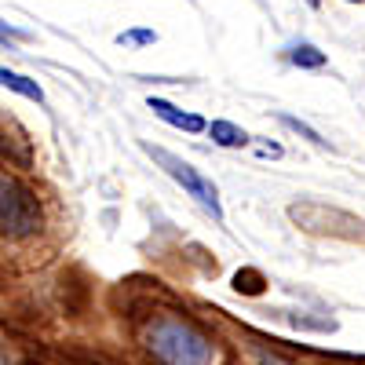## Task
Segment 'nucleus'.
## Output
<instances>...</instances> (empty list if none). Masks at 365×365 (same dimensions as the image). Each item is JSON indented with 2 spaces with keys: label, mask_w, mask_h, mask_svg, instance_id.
Masks as SVG:
<instances>
[{
  "label": "nucleus",
  "mask_w": 365,
  "mask_h": 365,
  "mask_svg": "<svg viewBox=\"0 0 365 365\" xmlns=\"http://www.w3.org/2000/svg\"><path fill=\"white\" fill-rule=\"evenodd\" d=\"M146 347L161 365H227L223 347L194 322L161 314L146 329Z\"/></svg>",
  "instance_id": "obj_1"
},
{
  "label": "nucleus",
  "mask_w": 365,
  "mask_h": 365,
  "mask_svg": "<svg viewBox=\"0 0 365 365\" xmlns=\"http://www.w3.org/2000/svg\"><path fill=\"white\" fill-rule=\"evenodd\" d=\"M41 223H44V212L37 194L22 187L19 179L0 175V237H11V241L34 237Z\"/></svg>",
  "instance_id": "obj_2"
},
{
  "label": "nucleus",
  "mask_w": 365,
  "mask_h": 365,
  "mask_svg": "<svg viewBox=\"0 0 365 365\" xmlns=\"http://www.w3.org/2000/svg\"><path fill=\"white\" fill-rule=\"evenodd\" d=\"M143 150H146V154L150 158H154L161 168H165V175H172L175 182H179V187L182 190H187L205 212H208V216L212 220H216V223H223V201H220V190H216V182H212V179H205L190 161H182V158H175L172 154V150H165V146H154V143H143Z\"/></svg>",
  "instance_id": "obj_3"
},
{
  "label": "nucleus",
  "mask_w": 365,
  "mask_h": 365,
  "mask_svg": "<svg viewBox=\"0 0 365 365\" xmlns=\"http://www.w3.org/2000/svg\"><path fill=\"white\" fill-rule=\"evenodd\" d=\"M150 110H154L165 125H172V128H182V132H205L208 125L197 117V113H187V110H179V106H172L168 99H150Z\"/></svg>",
  "instance_id": "obj_4"
},
{
  "label": "nucleus",
  "mask_w": 365,
  "mask_h": 365,
  "mask_svg": "<svg viewBox=\"0 0 365 365\" xmlns=\"http://www.w3.org/2000/svg\"><path fill=\"white\" fill-rule=\"evenodd\" d=\"M0 84H4L8 91H15V96L29 99V103H44V88L34 77H22V73H15L8 66H0Z\"/></svg>",
  "instance_id": "obj_5"
},
{
  "label": "nucleus",
  "mask_w": 365,
  "mask_h": 365,
  "mask_svg": "<svg viewBox=\"0 0 365 365\" xmlns=\"http://www.w3.org/2000/svg\"><path fill=\"white\" fill-rule=\"evenodd\" d=\"M208 135H212V143H216V146H227V150H237V146L249 143V132L237 128L234 120H212Z\"/></svg>",
  "instance_id": "obj_6"
},
{
  "label": "nucleus",
  "mask_w": 365,
  "mask_h": 365,
  "mask_svg": "<svg viewBox=\"0 0 365 365\" xmlns=\"http://www.w3.org/2000/svg\"><path fill=\"white\" fill-rule=\"evenodd\" d=\"M289 58H292V63H296L299 70H322V66L329 63V58H325V51H318L314 44H296Z\"/></svg>",
  "instance_id": "obj_7"
},
{
  "label": "nucleus",
  "mask_w": 365,
  "mask_h": 365,
  "mask_svg": "<svg viewBox=\"0 0 365 365\" xmlns=\"http://www.w3.org/2000/svg\"><path fill=\"white\" fill-rule=\"evenodd\" d=\"M234 289L237 292H249V296L263 292V274L259 270H237L234 274Z\"/></svg>",
  "instance_id": "obj_8"
},
{
  "label": "nucleus",
  "mask_w": 365,
  "mask_h": 365,
  "mask_svg": "<svg viewBox=\"0 0 365 365\" xmlns=\"http://www.w3.org/2000/svg\"><path fill=\"white\" fill-rule=\"evenodd\" d=\"M282 125H285V128H292V132H299V135L307 139V143H314V146H322V150H325V139H322V135H318L311 125H303L299 117H289V113H282Z\"/></svg>",
  "instance_id": "obj_9"
},
{
  "label": "nucleus",
  "mask_w": 365,
  "mask_h": 365,
  "mask_svg": "<svg viewBox=\"0 0 365 365\" xmlns=\"http://www.w3.org/2000/svg\"><path fill=\"white\" fill-rule=\"evenodd\" d=\"M158 34L154 29H125V34H117V44H135V48H146V44H154Z\"/></svg>",
  "instance_id": "obj_10"
},
{
  "label": "nucleus",
  "mask_w": 365,
  "mask_h": 365,
  "mask_svg": "<svg viewBox=\"0 0 365 365\" xmlns=\"http://www.w3.org/2000/svg\"><path fill=\"white\" fill-rule=\"evenodd\" d=\"M259 158H282V146L278 143H263L259 146Z\"/></svg>",
  "instance_id": "obj_11"
},
{
  "label": "nucleus",
  "mask_w": 365,
  "mask_h": 365,
  "mask_svg": "<svg viewBox=\"0 0 365 365\" xmlns=\"http://www.w3.org/2000/svg\"><path fill=\"white\" fill-rule=\"evenodd\" d=\"M347 4H365V0H347Z\"/></svg>",
  "instance_id": "obj_12"
},
{
  "label": "nucleus",
  "mask_w": 365,
  "mask_h": 365,
  "mask_svg": "<svg viewBox=\"0 0 365 365\" xmlns=\"http://www.w3.org/2000/svg\"><path fill=\"white\" fill-rule=\"evenodd\" d=\"M307 4H318V0H307Z\"/></svg>",
  "instance_id": "obj_13"
},
{
  "label": "nucleus",
  "mask_w": 365,
  "mask_h": 365,
  "mask_svg": "<svg viewBox=\"0 0 365 365\" xmlns=\"http://www.w3.org/2000/svg\"><path fill=\"white\" fill-rule=\"evenodd\" d=\"M0 29H4V22H0Z\"/></svg>",
  "instance_id": "obj_14"
},
{
  "label": "nucleus",
  "mask_w": 365,
  "mask_h": 365,
  "mask_svg": "<svg viewBox=\"0 0 365 365\" xmlns=\"http://www.w3.org/2000/svg\"><path fill=\"white\" fill-rule=\"evenodd\" d=\"M0 365H4V358H0Z\"/></svg>",
  "instance_id": "obj_15"
}]
</instances>
